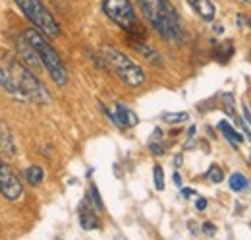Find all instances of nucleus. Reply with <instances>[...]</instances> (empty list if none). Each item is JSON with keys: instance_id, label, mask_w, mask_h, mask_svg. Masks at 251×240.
Wrapping results in <instances>:
<instances>
[{"instance_id": "b1692460", "label": "nucleus", "mask_w": 251, "mask_h": 240, "mask_svg": "<svg viewBox=\"0 0 251 240\" xmlns=\"http://www.w3.org/2000/svg\"><path fill=\"white\" fill-rule=\"evenodd\" d=\"M246 2H250V4H251V0H246Z\"/></svg>"}, {"instance_id": "f3484780", "label": "nucleus", "mask_w": 251, "mask_h": 240, "mask_svg": "<svg viewBox=\"0 0 251 240\" xmlns=\"http://www.w3.org/2000/svg\"><path fill=\"white\" fill-rule=\"evenodd\" d=\"M207 179L211 180V182H215V184H219V182H222V179H224V173H222V169H220L219 165H213V167L207 171Z\"/></svg>"}, {"instance_id": "2eb2a0df", "label": "nucleus", "mask_w": 251, "mask_h": 240, "mask_svg": "<svg viewBox=\"0 0 251 240\" xmlns=\"http://www.w3.org/2000/svg\"><path fill=\"white\" fill-rule=\"evenodd\" d=\"M228 184H230V188H232L234 192H244V190L250 186L248 179H246L244 175H240V173H234V175L228 179Z\"/></svg>"}, {"instance_id": "5701e85b", "label": "nucleus", "mask_w": 251, "mask_h": 240, "mask_svg": "<svg viewBox=\"0 0 251 240\" xmlns=\"http://www.w3.org/2000/svg\"><path fill=\"white\" fill-rule=\"evenodd\" d=\"M174 184H176V186L182 184V180H180V175H178V173H174Z\"/></svg>"}, {"instance_id": "39448f33", "label": "nucleus", "mask_w": 251, "mask_h": 240, "mask_svg": "<svg viewBox=\"0 0 251 240\" xmlns=\"http://www.w3.org/2000/svg\"><path fill=\"white\" fill-rule=\"evenodd\" d=\"M16 4L22 8L25 18L35 26V30L45 33L47 37H58L60 26L56 24L54 16L49 12V8L41 0H16Z\"/></svg>"}, {"instance_id": "9d476101", "label": "nucleus", "mask_w": 251, "mask_h": 240, "mask_svg": "<svg viewBox=\"0 0 251 240\" xmlns=\"http://www.w3.org/2000/svg\"><path fill=\"white\" fill-rule=\"evenodd\" d=\"M189 6L197 12V16L205 22H213L215 20V14H217V8L213 4V0H188Z\"/></svg>"}, {"instance_id": "4468645a", "label": "nucleus", "mask_w": 251, "mask_h": 240, "mask_svg": "<svg viewBox=\"0 0 251 240\" xmlns=\"http://www.w3.org/2000/svg\"><path fill=\"white\" fill-rule=\"evenodd\" d=\"M24 179L27 180V184L37 186V184H41V182H43V179H45V173H43V169H41V167L31 165V167H27V169H25Z\"/></svg>"}, {"instance_id": "423d86ee", "label": "nucleus", "mask_w": 251, "mask_h": 240, "mask_svg": "<svg viewBox=\"0 0 251 240\" xmlns=\"http://www.w3.org/2000/svg\"><path fill=\"white\" fill-rule=\"evenodd\" d=\"M10 72L14 74L20 91L24 95V101H33V103H50V93L47 91V88L35 78L31 70H27L25 66L18 64V62H12L10 66Z\"/></svg>"}, {"instance_id": "ddd939ff", "label": "nucleus", "mask_w": 251, "mask_h": 240, "mask_svg": "<svg viewBox=\"0 0 251 240\" xmlns=\"http://www.w3.org/2000/svg\"><path fill=\"white\" fill-rule=\"evenodd\" d=\"M79 223H81V227H83L85 231H91V229H97V227H99L97 215L91 211V208H85V206L79 211Z\"/></svg>"}, {"instance_id": "f8f14e48", "label": "nucleus", "mask_w": 251, "mask_h": 240, "mask_svg": "<svg viewBox=\"0 0 251 240\" xmlns=\"http://www.w3.org/2000/svg\"><path fill=\"white\" fill-rule=\"evenodd\" d=\"M219 128L222 130V134H224V138L234 146V148H238L242 142H244V136L240 134V132H236L226 120H222V122H219Z\"/></svg>"}, {"instance_id": "f257e3e1", "label": "nucleus", "mask_w": 251, "mask_h": 240, "mask_svg": "<svg viewBox=\"0 0 251 240\" xmlns=\"http://www.w3.org/2000/svg\"><path fill=\"white\" fill-rule=\"evenodd\" d=\"M141 8L145 20L164 41L176 43L184 39V30L180 16L170 0H135Z\"/></svg>"}, {"instance_id": "aec40b11", "label": "nucleus", "mask_w": 251, "mask_h": 240, "mask_svg": "<svg viewBox=\"0 0 251 240\" xmlns=\"http://www.w3.org/2000/svg\"><path fill=\"white\" fill-rule=\"evenodd\" d=\"M195 208H197L199 211H203L205 208H207V200H205V198H199V200L195 202Z\"/></svg>"}, {"instance_id": "a211bd4d", "label": "nucleus", "mask_w": 251, "mask_h": 240, "mask_svg": "<svg viewBox=\"0 0 251 240\" xmlns=\"http://www.w3.org/2000/svg\"><path fill=\"white\" fill-rule=\"evenodd\" d=\"M162 119L166 122H184L188 120V113H166Z\"/></svg>"}, {"instance_id": "412c9836", "label": "nucleus", "mask_w": 251, "mask_h": 240, "mask_svg": "<svg viewBox=\"0 0 251 240\" xmlns=\"http://www.w3.org/2000/svg\"><path fill=\"white\" fill-rule=\"evenodd\" d=\"M203 229H205V233H207V235H215V231H217V229L213 227V223H205V227H203Z\"/></svg>"}, {"instance_id": "9b49d317", "label": "nucleus", "mask_w": 251, "mask_h": 240, "mask_svg": "<svg viewBox=\"0 0 251 240\" xmlns=\"http://www.w3.org/2000/svg\"><path fill=\"white\" fill-rule=\"evenodd\" d=\"M0 153H6V155H14L16 153V146H14L12 134L2 124V120H0Z\"/></svg>"}, {"instance_id": "0eeeda50", "label": "nucleus", "mask_w": 251, "mask_h": 240, "mask_svg": "<svg viewBox=\"0 0 251 240\" xmlns=\"http://www.w3.org/2000/svg\"><path fill=\"white\" fill-rule=\"evenodd\" d=\"M0 194L10 200V202H16L20 200V196L24 194V186H22V180L20 177L14 173V169L4 163L0 159Z\"/></svg>"}, {"instance_id": "6ab92c4d", "label": "nucleus", "mask_w": 251, "mask_h": 240, "mask_svg": "<svg viewBox=\"0 0 251 240\" xmlns=\"http://www.w3.org/2000/svg\"><path fill=\"white\" fill-rule=\"evenodd\" d=\"M153 175H155V188H157V190H162V188H164V175H162V169H160L158 165L153 169Z\"/></svg>"}, {"instance_id": "f03ea898", "label": "nucleus", "mask_w": 251, "mask_h": 240, "mask_svg": "<svg viewBox=\"0 0 251 240\" xmlns=\"http://www.w3.org/2000/svg\"><path fill=\"white\" fill-rule=\"evenodd\" d=\"M24 37L27 39V43L35 49V53H37V57L41 60V64L45 66V70L49 72V76L52 78V82L56 86H66L68 84V70L64 66L62 59L58 57V53L45 39V33H41L39 30H27L24 33Z\"/></svg>"}, {"instance_id": "4be33fe9", "label": "nucleus", "mask_w": 251, "mask_h": 240, "mask_svg": "<svg viewBox=\"0 0 251 240\" xmlns=\"http://www.w3.org/2000/svg\"><path fill=\"white\" fill-rule=\"evenodd\" d=\"M182 194H184V198H189V196H193L195 192H193V190H189V188H182Z\"/></svg>"}, {"instance_id": "7ed1b4c3", "label": "nucleus", "mask_w": 251, "mask_h": 240, "mask_svg": "<svg viewBox=\"0 0 251 240\" xmlns=\"http://www.w3.org/2000/svg\"><path fill=\"white\" fill-rule=\"evenodd\" d=\"M102 12L120 30H124L129 35V39H137V41L145 39V30L141 28L133 4L129 0H102Z\"/></svg>"}, {"instance_id": "dca6fc26", "label": "nucleus", "mask_w": 251, "mask_h": 240, "mask_svg": "<svg viewBox=\"0 0 251 240\" xmlns=\"http://www.w3.org/2000/svg\"><path fill=\"white\" fill-rule=\"evenodd\" d=\"M87 198L91 200V204H93V206L99 211L104 210V206H102V200H100V196H99V190H97V186H95V184H91V186H89V196H87Z\"/></svg>"}, {"instance_id": "1a4fd4ad", "label": "nucleus", "mask_w": 251, "mask_h": 240, "mask_svg": "<svg viewBox=\"0 0 251 240\" xmlns=\"http://www.w3.org/2000/svg\"><path fill=\"white\" fill-rule=\"evenodd\" d=\"M0 86L6 90V93H10L14 99H18V101H24V95H22V91H20V86H18V82H16V78H14V74L10 72V68L6 66H0Z\"/></svg>"}, {"instance_id": "20e7f679", "label": "nucleus", "mask_w": 251, "mask_h": 240, "mask_svg": "<svg viewBox=\"0 0 251 240\" xmlns=\"http://www.w3.org/2000/svg\"><path fill=\"white\" fill-rule=\"evenodd\" d=\"M102 57H104L106 64L114 70V74L124 82L126 86L139 88V86L145 84V72H143V68L133 59H129L126 53L114 49V47H104L102 49Z\"/></svg>"}, {"instance_id": "6e6552de", "label": "nucleus", "mask_w": 251, "mask_h": 240, "mask_svg": "<svg viewBox=\"0 0 251 240\" xmlns=\"http://www.w3.org/2000/svg\"><path fill=\"white\" fill-rule=\"evenodd\" d=\"M102 111L106 113V117L112 120L120 130H126V128H131V126H135L139 119L135 117V113L133 111H129L127 107H124L122 103H116V107H114V113H110L108 109H104L102 107Z\"/></svg>"}]
</instances>
